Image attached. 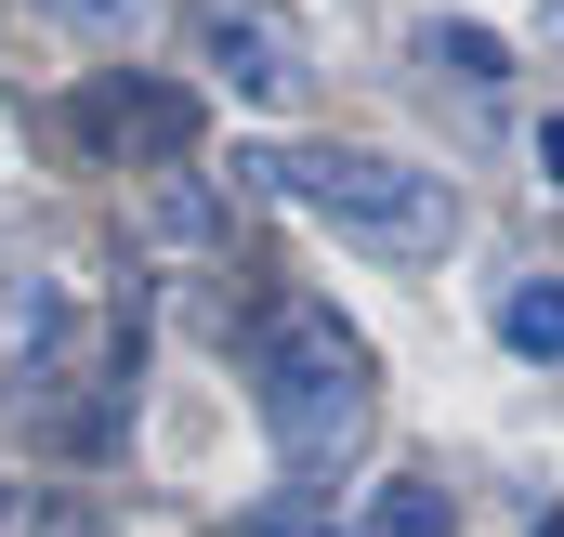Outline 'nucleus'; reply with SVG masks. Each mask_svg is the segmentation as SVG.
I'll use <instances>...</instances> for the list:
<instances>
[{"label":"nucleus","mask_w":564,"mask_h":537,"mask_svg":"<svg viewBox=\"0 0 564 537\" xmlns=\"http://www.w3.org/2000/svg\"><path fill=\"white\" fill-rule=\"evenodd\" d=\"M250 381H263V432H276V459H289V472H328V459L368 432V406H381L368 341H355L328 302H276V315H263V354H250Z\"/></svg>","instance_id":"obj_1"},{"label":"nucleus","mask_w":564,"mask_h":537,"mask_svg":"<svg viewBox=\"0 0 564 537\" xmlns=\"http://www.w3.org/2000/svg\"><path fill=\"white\" fill-rule=\"evenodd\" d=\"M263 184H276L289 210H315L328 237H355V250H394V263H421L459 237V184L421 171V157H381V144H315V157H250Z\"/></svg>","instance_id":"obj_2"},{"label":"nucleus","mask_w":564,"mask_h":537,"mask_svg":"<svg viewBox=\"0 0 564 537\" xmlns=\"http://www.w3.org/2000/svg\"><path fill=\"white\" fill-rule=\"evenodd\" d=\"M66 381H106V302L66 263H13L0 275V394L53 406Z\"/></svg>","instance_id":"obj_3"},{"label":"nucleus","mask_w":564,"mask_h":537,"mask_svg":"<svg viewBox=\"0 0 564 537\" xmlns=\"http://www.w3.org/2000/svg\"><path fill=\"white\" fill-rule=\"evenodd\" d=\"M184 53L237 92V106H302V26L263 0H197L184 13Z\"/></svg>","instance_id":"obj_4"},{"label":"nucleus","mask_w":564,"mask_h":537,"mask_svg":"<svg viewBox=\"0 0 564 537\" xmlns=\"http://www.w3.org/2000/svg\"><path fill=\"white\" fill-rule=\"evenodd\" d=\"M66 119H79L93 157H119V171H171V157L197 144V92H184V79H93Z\"/></svg>","instance_id":"obj_5"},{"label":"nucleus","mask_w":564,"mask_h":537,"mask_svg":"<svg viewBox=\"0 0 564 537\" xmlns=\"http://www.w3.org/2000/svg\"><path fill=\"white\" fill-rule=\"evenodd\" d=\"M355 537H459V498H446V485H421V472H394V485L355 512Z\"/></svg>","instance_id":"obj_6"},{"label":"nucleus","mask_w":564,"mask_h":537,"mask_svg":"<svg viewBox=\"0 0 564 537\" xmlns=\"http://www.w3.org/2000/svg\"><path fill=\"white\" fill-rule=\"evenodd\" d=\"M499 341L539 354V368H564V275H525V288L499 302Z\"/></svg>","instance_id":"obj_7"},{"label":"nucleus","mask_w":564,"mask_h":537,"mask_svg":"<svg viewBox=\"0 0 564 537\" xmlns=\"http://www.w3.org/2000/svg\"><path fill=\"white\" fill-rule=\"evenodd\" d=\"M433 66H446L459 92H499V66H512V53H499L486 26H433Z\"/></svg>","instance_id":"obj_8"},{"label":"nucleus","mask_w":564,"mask_h":537,"mask_svg":"<svg viewBox=\"0 0 564 537\" xmlns=\"http://www.w3.org/2000/svg\"><path fill=\"white\" fill-rule=\"evenodd\" d=\"M26 537H106V512H93V498H40V512H26Z\"/></svg>","instance_id":"obj_9"},{"label":"nucleus","mask_w":564,"mask_h":537,"mask_svg":"<svg viewBox=\"0 0 564 537\" xmlns=\"http://www.w3.org/2000/svg\"><path fill=\"white\" fill-rule=\"evenodd\" d=\"M40 13H66V26H119L132 0H40Z\"/></svg>","instance_id":"obj_10"},{"label":"nucleus","mask_w":564,"mask_h":537,"mask_svg":"<svg viewBox=\"0 0 564 537\" xmlns=\"http://www.w3.org/2000/svg\"><path fill=\"white\" fill-rule=\"evenodd\" d=\"M539 171H552V184H564V119H552V132H539Z\"/></svg>","instance_id":"obj_11"},{"label":"nucleus","mask_w":564,"mask_h":537,"mask_svg":"<svg viewBox=\"0 0 564 537\" xmlns=\"http://www.w3.org/2000/svg\"><path fill=\"white\" fill-rule=\"evenodd\" d=\"M0 525H13V485H0Z\"/></svg>","instance_id":"obj_12"},{"label":"nucleus","mask_w":564,"mask_h":537,"mask_svg":"<svg viewBox=\"0 0 564 537\" xmlns=\"http://www.w3.org/2000/svg\"><path fill=\"white\" fill-rule=\"evenodd\" d=\"M539 537H564V525H539Z\"/></svg>","instance_id":"obj_13"}]
</instances>
